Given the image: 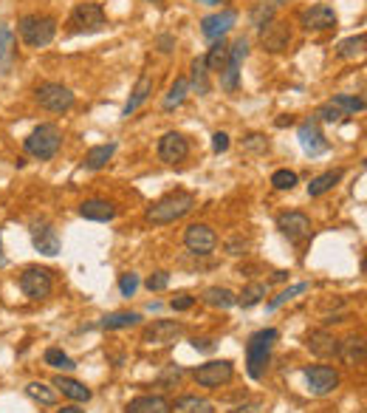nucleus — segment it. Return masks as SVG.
Wrapping results in <instances>:
<instances>
[{"instance_id": "obj_1", "label": "nucleus", "mask_w": 367, "mask_h": 413, "mask_svg": "<svg viewBox=\"0 0 367 413\" xmlns=\"http://www.w3.org/2000/svg\"><path fill=\"white\" fill-rule=\"evenodd\" d=\"M192 210H195V195L178 190V192H170V195L159 198L153 206H147V221L156 224V227H164V224H173L178 218H184Z\"/></svg>"}, {"instance_id": "obj_2", "label": "nucleus", "mask_w": 367, "mask_h": 413, "mask_svg": "<svg viewBox=\"0 0 367 413\" xmlns=\"http://www.w3.org/2000/svg\"><path fill=\"white\" fill-rule=\"evenodd\" d=\"M277 337H280L277 328H260L249 337V342H246V371H249L252 379L266 377V368L271 363V346H274Z\"/></svg>"}, {"instance_id": "obj_3", "label": "nucleus", "mask_w": 367, "mask_h": 413, "mask_svg": "<svg viewBox=\"0 0 367 413\" xmlns=\"http://www.w3.org/2000/svg\"><path fill=\"white\" fill-rule=\"evenodd\" d=\"M59 148H62V130L54 122H43L26 136V153L40 162L54 159L59 153Z\"/></svg>"}, {"instance_id": "obj_4", "label": "nucleus", "mask_w": 367, "mask_h": 413, "mask_svg": "<svg viewBox=\"0 0 367 413\" xmlns=\"http://www.w3.org/2000/svg\"><path fill=\"white\" fill-rule=\"evenodd\" d=\"M17 34L31 48H45L57 34V20L48 15H26L17 20Z\"/></svg>"}, {"instance_id": "obj_5", "label": "nucleus", "mask_w": 367, "mask_h": 413, "mask_svg": "<svg viewBox=\"0 0 367 413\" xmlns=\"http://www.w3.org/2000/svg\"><path fill=\"white\" fill-rule=\"evenodd\" d=\"M108 26L105 9L99 4H80L68 18V34H94Z\"/></svg>"}, {"instance_id": "obj_6", "label": "nucleus", "mask_w": 367, "mask_h": 413, "mask_svg": "<svg viewBox=\"0 0 367 413\" xmlns=\"http://www.w3.org/2000/svg\"><path fill=\"white\" fill-rule=\"evenodd\" d=\"M20 292H23L29 300H45V298L54 292L51 272L43 269V266H29V269L20 274Z\"/></svg>"}, {"instance_id": "obj_7", "label": "nucleus", "mask_w": 367, "mask_h": 413, "mask_svg": "<svg viewBox=\"0 0 367 413\" xmlns=\"http://www.w3.org/2000/svg\"><path fill=\"white\" fill-rule=\"evenodd\" d=\"M34 97H37L40 108H45L51 113H65V111L73 108V94L62 83H43V85H37Z\"/></svg>"}, {"instance_id": "obj_8", "label": "nucleus", "mask_w": 367, "mask_h": 413, "mask_svg": "<svg viewBox=\"0 0 367 413\" xmlns=\"http://www.w3.org/2000/svg\"><path fill=\"white\" fill-rule=\"evenodd\" d=\"M192 377H195V382H198L201 388H224V385L232 382L235 365H232L229 360H209V363H203L201 368H195Z\"/></svg>"}, {"instance_id": "obj_9", "label": "nucleus", "mask_w": 367, "mask_h": 413, "mask_svg": "<svg viewBox=\"0 0 367 413\" xmlns=\"http://www.w3.org/2000/svg\"><path fill=\"white\" fill-rule=\"evenodd\" d=\"M305 379H308V391L314 396H328L339 388V371L331 365H308Z\"/></svg>"}, {"instance_id": "obj_10", "label": "nucleus", "mask_w": 367, "mask_h": 413, "mask_svg": "<svg viewBox=\"0 0 367 413\" xmlns=\"http://www.w3.org/2000/svg\"><path fill=\"white\" fill-rule=\"evenodd\" d=\"M235 23H238V12H235V9H220V12H215V15H209V18L201 20V34H203L209 43L224 40V37L232 31Z\"/></svg>"}, {"instance_id": "obj_11", "label": "nucleus", "mask_w": 367, "mask_h": 413, "mask_svg": "<svg viewBox=\"0 0 367 413\" xmlns=\"http://www.w3.org/2000/svg\"><path fill=\"white\" fill-rule=\"evenodd\" d=\"M184 246L192 255H209L217 246V235L209 224H189L187 232H184Z\"/></svg>"}, {"instance_id": "obj_12", "label": "nucleus", "mask_w": 367, "mask_h": 413, "mask_svg": "<svg viewBox=\"0 0 367 413\" xmlns=\"http://www.w3.org/2000/svg\"><path fill=\"white\" fill-rule=\"evenodd\" d=\"M297 136H300L303 150H305L311 159H317V156H322V153L328 150V139H325V133H322V127H319V122H317L314 116L305 119V122H300Z\"/></svg>"}, {"instance_id": "obj_13", "label": "nucleus", "mask_w": 367, "mask_h": 413, "mask_svg": "<svg viewBox=\"0 0 367 413\" xmlns=\"http://www.w3.org/2000/svg\"><path fill=\"white\" fill-rule=\"evenodd\" d=\"M187 156H189L187 136L170 130V133H164L161 139H159V159H161L164 164H181Z\"/></svg>"}, {"instance_id": "obj_14", "label": "nucleus", "mask_w": 367, "mask_h": 413, "mask_svg": "<svg viewBox=\"0 0 367 413\" xmlns=\"http://www.w3.org/2000/svg\"><path fill=\"white\" fill-rule=\"evenodd\" d=\"M300 23H303L305 31H331V29H336L339 20H336V12L331 6L317 4V6H311L300 15Z\"/></svg>"}, {"instance_id": "obj_15", "label": "nucleus", "mask_w": 367, "mask_h": 413, "mask_svg": "<svg viewBox=\"0 0 367 413\" xmlns=\"http://www.w3.org/2000/svg\"><path fill=\"white\" fill-rule=\"evenodd\" d=\"M277 230L288 238V241H303L305 235H311V218L305 213H282L277 218Z\"/></svg>"}, {"instance_id": "obj_16", "label": "nucleus", "mask_w": 367, "mask_h": 413, "mask_svg": "<svg viewBox=\"0 0 367 413\" xmlns=\"http://www.w3.org/2000/svg\"><path fill=\"white\" fill-rule=\"evenodd\" d=\"M260 43H263L266 51H274V54L282 51V48H288V43H291V26L282 23V20H271L268 26L260 29Z\"/></svg>"}, {"instance_id": "obj_17", "label": "nucleus", "mask_w": 367, "mask_h": 413, "mask_svg": "<svg viewBox=\"0 0 367 413\" xmlns=\"http://www.w3.org/2000/svg\"><path fill=\"white\" fill-rule=\"evenodd\" d=\"M184 334V326L181 323H173V320H159L153 323V328H147L144 340L153 342V346H173V342Z\"/></svg>"}, {"instance_id": "obj_18", "label": "nucleus", "mask_w": 367, "mask_h": 413, "mask_svg": "<svg viewBox=\"0 0 367 413\" xmlns=\"http://www.w3.org/2000/svg\"><path fill=\"white\" fill-rule=\"evenodd\" d=\"M31 238H34L37 252H43L48 258L59 255V235H57V230L51 224H34L31 227Z\"/></svg>"}, {"instance_id": "obj_19", "label": "nucleus", "mask_w": 367, "mask_h": 413, "mask_svg": "<svg viewBox=\"0 0 367 413\" xmlns=\"http://www.w3.org/2000/svg\"><path fill=\"white\" fill-rule=\"evenodd\" d=\"M336 357L350 368L361 365L364 363V337H345L342 342H336Z\"/></svg>"}, {"instance_id": "obj_20", "label": "nucleus", "mask_w": 367, "mask_h": 413, "mask_svg": "<svg viewBox=\"0 0 367 413\" xmlns=\"http://www.w3.org/2000/svg\"><path fill=\"white\" fill-rule=\"evenodd\" d=\"M124 413H173V402L167 396H136L127 402Z\"/></svg>"}, {"instance_id": "obj_21", "label": "nucleus", "mask_w": 367, "mask_h": 413, "mask_svg": "<svg viewBox=\"0 0 367 413\" xmlns=\"http://www.w3.org/2000/svg\"><path fill=\"white\" fill-rule=\"evenodd\" d=\"M80 216L88 218V221H113L116 218V206L105 198H88L80 204Z\"/></svg>"}, {"instance_id": "obj_22", "label": "nucleus", "mask_w": 367, "mask_h": 413, "mask_svg": "<svg viewBox=\"0 0 367 413\" xmlns=\"http://www.w3.org/2000/svg\"><path fill=\"white\" fill-rule=\"evenodd\" d=\"M336 342H339V340H336L328 328H317V331H311V334L305 337L308 351L317 354V357H333V354H336Z\"/></svg>"}, {"instance_id": "obj_23", "label": "nucleus", "mask_w": 367, "mask_h": 413, "mask_svg": "<svg viewBox=\"0 0 367 413\" xmlns=\"http://www.w3.org/2000/svg\"><path fill=\"white\" fill-rule=\"evenodd\" d=\"M153 94V77L150 74H141L138 77V83L133 85V94H130V99H127V105L122 108V116H130V113H136L144 102H147V97Z\"/></svg>"}, {"instance_id": "obj_24", "label": "nucleus", "mask_w": 367, "mask_h": 413, "mask_svg": "<svg viewBox=\"0 0 367 413\" xmlns=\"http://www.w3.org/2000/svg\"><path fill=\"white\" fill-rule=\"evenodd\" d=\"M54 388L62 391V393H65L68 399H73V402H88V399L94 396L88 385H82V382H77V379H71V377H57V379H54Z\"/></svg>"}, {"instance_id": "obj_25", "label": "nucleus", "mask_w": 367, "mask_h": 413, "mask_svg": "<svg viewBox=\"0 0 367 413\" xmlns=\"http://www.w3.org/2000/svg\"><path fill=\"white\" fill-rule=\"evenodd\" d=\"M15 62V34L9 26H0V74H9Z\"/></svg>"}, {"instance_id": "obj_26", "label": "nucleus", "mask_w": 367, "mask_h": 413, "mask_svg": "<svg viewBox=\"0 0 367 413\" xmlns=\"http://www.w3.org/2000/svg\"><path fill=\"white\" fill-rule=\"evenodd\" d=\"M203 300L209 306H215V309H224V312L232 309V306H238V295L232 289H226V286H209L203 292Z\"/></svg>"}, {"instance_id": "obj_27", "label": "nucleus", "mask_w": 367, "mask_h": 413, "mask_svg": "<svg viewBox=\"0 0 367 413\" xmlns=\"http://www.w3.org/2000/svg\"><path fill=\"white\" fill-rule=\"evenodd\" d=\"M113 153H116V142H108V145H96V148H91L88 153H85V167L88 170H102L110 159H113Z\"/></svg>"}, {"instance_id": "obj_28", "label": "nucleus", "mask_w": 367, "mask_h": 413, "mask_svg": "<svg viewBox=\"0 0 367 413\" xmlns=\"http://www.w3.org/2000/svg\"><path fill=\"white\" fill-rule=\"evenodd\" d=\"M342 170H328V173H322V176H317V178H311V184H308V195L311 198H319V195H325V192H331L339 181H342Z\"/></svg>"}, {"instance_id": "obj_29", "label": "nucleus", "mask_w": 367, "mask_h": 413, "mask_svg": "<svg viewBox=\"0 0 367 413\" xmlns=\"http://www.w3.org/2000/svg\"><path fill=\"white\" fill-rule=\"evenodd\" d=\"M189 83V91H195L198 97H206L209 94V68H206V62H203V57H198L195 62H192V80H187Z\"/></svg>"}, {"instance_id": "obj_30", "label": "nucleus", "mask_w": 367, "mask_h": 413, "mask_svg": "<svg viewBox=\"0 0 367 413\" xmlns=\"http://www.w3.org/2000/svg\"><path fill=\"white\" fill-rule=\"evenodd\" d=\"M173 413H215V405L201 396H178L173 402Z\"/></svg>"}, {"instance_id": "obj_31", "label": "nucleus", "mask_w": 367, "mask_h": 413, "mask_svg": "<svg viewBox=\"0 0 367 413\" xmlns=\"http://www.w3.org/2000/svg\"><path fill=\"white\" fill-rule=\"evenodd\" d=\"M136 323H141V314L138 312H113V314H108V317L99 320V328L116 331V328H130Z\"/></svg>"}, {"instance_id": "obj_32", "label": "nucleus", "mask_w": 367, "mask_h": 413, "mask_svg": "<svg viewBox=\"0 0 367 413\" xmlns=\"http://www.w3.org/2000/svg\"><path fill=\"white\" fill-rule=\"evenodd\" d=\"M187 94H189V83H187V77H178V80L170 85V91H167L161 108H164V111H175V108H181L184 99H187Z\"/></svg>"}, {"instance_id": "obj_33", "label": "nucleus", "mask_w": 367, "mask_h": 413, "mask_svg": "<svg viewBox=\"0 0 367 413\" xmlns=\"http://www.w3.org/2000/svg\"><path fill=\"white\" fill-rule=\"evenodd\" d=\"M226 59H229V46H226L224 40H215L212 48H209V54L203 57V62H206L209 71H224Z\"/></svg>"}, {"instance_id": "obj_34", "label": "nucleus", "mask_w": 367, "mask_h": 413, "mask_svg": "<svg viewBox=\"0 0 367 413\" xmlns=\"http://www.w3.org/2000/svg\"><path fill=\"white\" fill-rule=\"evenodd\" d=\"M336 54H339L342 59H353V57H361V54H364V34H353V37L342 40V43L336 46Z\"/></svg>"}, {"instance_id": "obj_35", "label": "nucleus", "mask_w": 367, "mask_h": 413, "mask_svg": "<svg viewBox=\"0 0 367 413\" xmlns=\"http://www.w3.org/2000/svg\"><path fill=\"white\" fill-rule=\"evenodd\" d=\"M26 396L34 399V402H40V405H54L57 402V391L48 388L45 382H29L26 385Z\"/></svg>"}, {"instance_id": "obj_36", "label": "nucleus", "mask_w": 367, "mask_h": 413, "mask_svg": "<svg viewBox=\"0 0 367 413\" xmlns=\"http://www.w3.org/2000/svg\"><path fill=\"white\" fill-rule=\"evenodd\" d=\"M238 85H240V65H235V62L226 59L224 71H220V88H224L226 94H235Z\"/></svg>"}, {"instance_id": "obj_37", "label": "nucleus", "mask_w": 367, "mask_h": 413, "mask_svg": "<svg viewBox=\"0 0 367 413\" xmlns=\"http://www.w3.org/2000/svg\"><path fill=\"white\" fill-rule=\"evenodd\" d=\"M43 360H45V365H51L57 371H73V368H77V363H73L62 349H48L43 354Z\"/></svg>"}, {"instance_id": "obj_38", "label": "nucleus", "mask_w": 367, "mask_h": 413, "mask_svg": "<svg viewBox=\"0 0 367 413\" xmlns=\"http://www.w3.org/2000/svg\"><path fill=\"white\" fill-rule=\"evenodd\" d=\"M263 298H266V284H249V286L238 295V306L252 309V306H257Z\"/></svg>"}, {"instance_id": "obj_39", "label": "nucleus", "mask_w": 367, "mask_h": 413, "mask_svg": "<svg viewBox=\"0 0 367 413\" xmlns=\"http://www.w3.org/2000/svg\"><path fill=\"white\" fill-rule=\"evenodd\" d=\"M345 116H350V113H361L364 111V99L361 97H350V94H336L333 99H331Z\"/></svg>"}, {"instance_id": "obj_40", "label": "nucleus", "mask_w": 367, "mask_h": 413, "mask_svg": "<svg viewBox=\"0 0 367 413\" xmlns=\"http://www.w3.org/2000/svg\"><path fill=\"white\" fill-rule=\"evenodd\" d=\"M274 6H277V4H271V0H263V4H257L254 12H252V26H254V29L268 26V23L274 20Z\"/></svg>"}, {"instance_id": "obj_41", "label": "nucleus", "mask_w": 367, "mask_h": 413, "mask_svg": "<svg viewBox=\"0 0 367 413\" xmlns=\"http://www.w3.org/2000/svg\"><path fill=\"white\" fill-rule=\"evenodd\" d=\"M303 292H308V284H294V286H288L285 292H280V295H277V298H274V300H271L266 309H268V312H277L280 306H285L288 300H294V298H297V295H303Z\"/></svg>"}, {"instance_id": "obj_42", "label": "nucleus", "mask_w": 367, "mask_h": 413, "mask_svg": "<svg viewBox=\"0 0 367 413\" xmlns=\"http://www.w3.org/2000/svg\"><path fill=\"white\" fill-rule=\"evenodd\" d=\"M297 173L294 170H277L274 176H271V184H274V190H294L297 187Z\"/></svg>"}, {"instance_id": "obj_43", "label": "nucleus", "mask_w": 367, "mask_h": 413, "mask_svg": "<svg viewBox=\"0 0 367 413\" xmlns=\"http://www.w3.org/2000/svg\"><path fill=\"white\" fill-rule=\"evenodd\" d=\"M317 122H342L345 119V113L333 105V102H325V105H319L317 108V116H314Z\"/></svg>"}, {"instance_id": "obj_44", "label": "nucleus", "mask_w": 367, "mask_h": 413, "mask_svg": "<svg viewBox=\"0 0 367 413\" xmlns=\"http://www.w3.org/2000/svg\"><path fill=\"white\" fill-rule=\"evenodd\" d=\"M243 150H249V153H266L268 150V139L263 133H249L246 139H243Z\"/></svg>"}, {"instance_id": "obj_45", "label": "nucleus", "mask_w": 367, "mask_h": 413, "mask_svg": "<svg viewBox=\"0 0 367 413\" xmlns=\"http://www.w3.org/2000/svg\"><path fill=\"white\" fill-rule=\"evenodd\" d=\"M138 284H141V281H138L136 272H124L122 278H119V292H122L124 298H133V295L138 292Z\"/></svg>"}, {"instance_id": "obj_46", "label": "nucleus", "mask_w": 367, "mask_h": 413, "mask_svg": "<svg viewBox=\"0 0 367 413\" xmlns=\"http://www.w3.org/2000/svg\"><path fill=\"white\" fill-rule=\"evenodd\" d=\"M246 57H249V40H246V37H238V40L232 43V48H229V62L243 65Z\"/></svg>"}, {"instance_id": "obj_47", "label": "nucleus", "mask_w": 367, "mask_h": 413, "mask_svg": "<svg viewBox=\"0 0 367 413\" xmlns=\"http://www.w3.org/2000/svg\"><path fill=\"white\" fill-rule=\"evenodd\" d=\"M170 286V272H153L150 274V278H147V289H150V292H164Z\"/></svg>"}, {"instance_id": "obj_48", "label": "nucleus", "mask_w": 367, "mask_h": 413, "mask_svg": "<svg viewBox=\"0 0 367 413\" xmlns=\"http://www.w3.org/2000/svg\"><path fill=\"white\" fill-rule=\"evenodd\" d=\"M184 377V368L181 365H170L164 374H161V379H159V385H164V388H170V385H175L178 379Z\"/></svg>"}, {"instance_id": "obj_49", "label": "nucleus", "mask_w": 367, "mask_h": 413, "mask_svg": "<svg viewBox=\"0 0 367 413\" xmlns=\"http://www.w3.org/2000/svg\"><path fill=\"white\" fill-rule=\"evenodd\" d=\"M212 150H215V153H226V150H229V133L217 130V133L212 136Z\"/></svg>"}, {"instance_id": "obj_50", "label": "nucleus", "mask_w": 367, "mask_h": 413, "mask_svg": "<svg viewBox=\"0 0 367 413\" xmlns=\"http://www.w3.org/2000/svg\"><path fill=\"white\" fill-rule=\"evenodd\" d=\"M192 306H195V298H192V295H178V298H173V303H170L173 312H187V309H192Z\"/></svg>"}, {"instance_id": "obj_51", "label": "nucleus", "mask_w": 367, "mask_h": 413, "mask_svg": "<svg viewBox=\"0 0 367 413\" xmlns=\"http://www.w3.org/2000/svg\"><path fill=\"white\" fill-rule=\"evenodd\" d=\"M192 349H195V351L209 354V351H215V342H212L209 337H195V340H192Z\"/></svg>"}, {"instance_id": "obj_52", "label": "nucleus", "mask_w": 367, "mask_h": 413, "mask_svg": "<svg viewBox=\"0 0 367 413\" xmlns=\"http://www.w3.org/2000/svg\"><path fill=\"white\" fill-rule=\"evenodd\" d=\"M226 249H229V255H246L249 241H243V238H232V241L226 244Z\"/></svg>"}, {"instance_id": "obj_53", "label": "nucleus", "mask_w": 367, "mask_h": 413, "mask_svg": "<svg viewBox=\"0 0 367 413\" xmlns=\"http://www.w3.org/2000/svg\"><path fill=\"white\" fill-rule=\"evenodd\" d=\"M156 46H159V51H164V54H170V51L175 48V37H170V34H161V37L156 40Z\"/></svg>"}, {"instance_id": "obj_54", "label": "nucleus", "mask_w": 367, "mask_h": 413, "mask_svg": "<svg viewBox=\"0 0 367 413\" xmlns=\"http://www.w3.org/2000/svg\"><path fill=\"white\" fill-rule=\"evenodd\" d=\"M235 413H260V402H252V405H240Z\"/></svg>"}, {"instance_id": "obj_55", "label": "nucleus", "mask_w": 367, "mask_h": 413, "mask_svg": "<svg viewBox=\"0 0 367 413\" xmlns=\"http://www.w3.org/2000/svg\"><path fill=\"white\" fill-rule=\"evenodd\" d=\"M57 413H85V410H82L80 405H62Z\"/></svg>"}, {"instance_id": "obj_56", "label": "nucleus", "mask_w": 367, "mask_h": 413, "mask_svg": "<svg viewBox=\"0 0 367 413\" xmlns=\"http://www.w3.org/2000/svg\"><path fill=\"white\" fill-rule=\"evenodd\" d=\"M288 274H291V272L280 269V272H274V274H271V281H274V284H282V281H288Z\"/></svg>"}, {"instance_id": "obj_57", "label": "nucleus", "mask_w": 367, "mask_h": 413, "mask_svg": "<svg viewBox=\"0 0 367 413\" xmlns=\"http://www.w3.org/2000/svg\"><path fill=\"white\" fill-rule=\"evenodd\" d=\"M285 125H294V116H282V119H277V127H285Z\"/></svg>"}, {"instance_id": "obj_58", "label": "nucleus", "mask_w": 367, "mask_h": 413, "mask_svg": "<svg viewBox=\"0 0 367 413\" xmlns=\"http://www.w3.org/2000/svg\"><path fill=\"white\" fill-rule=\"evenodd\" d=\"M0 266H6V258H3V244H0Z\"/></svg>"}, {"instance_id": "obj_59", "label": "nucleus", "mask_w": 367, "mask_h": 413, "mask_svg": "<svg viewBox=\"0 0 367 413\" xmlns=\"http://www.w3.org/2000/svg\"><path fill=\"white\" fill-rule=\"evenodd\" d=\"M198 4H206V6H215V4H220V0H198Z\"/></svg>"}, {"instance_id": "obj_60", "label": "nucleus", "mask_w": 367, "mask_h": 413, "mask_svg": "<svg viewBox=\"0 0 367 413\" xmlns=\"http://www.w3.org/2000/svg\"><path fill=\"white\" fill-rule=\"evenodd\" d=\"M150 4H159V0H150Z\"/></svg>"}, {"instance_id": "obj_61", "label": "nucleus", "mask_w": 367, "mask_h": 413, "mask_svg": "<svg viewBox=\"0 0 367 413\" xmlns=\"http://www.w3.org/2000/svg\"><path fill=\"white\" fill-rule=\"evenodd\" d=\"M271 4H277V0H271Z\"/></svg>"}]
</instances>
